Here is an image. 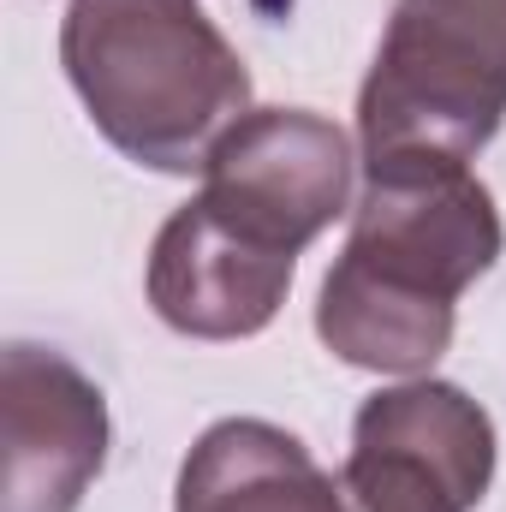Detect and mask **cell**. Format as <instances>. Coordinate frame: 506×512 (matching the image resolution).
Listing matches in <instances>:
<instances>
[{
    "label": "cell",
    "instance_id": "obj_8",
    "mask_svg": "<svg viewBox=\"0 0 506 512\" xmlns=\"http://www.w3.org/2000/svg\"><path fill=\"white\" fill-rule=\"evenodd\" d=\"M173 512H352V501L280 423L221 417L185 453Z\"/></svg>",
    "mask_w": 506,
    "mask_h": 512
},
{
    "label": "cell",
    "instance_id": "obj_4",
    "mask_svg": "<svg viewBox=\"0 0 506 512\" xmlns=\"http://www.w3.org/2000/svg\"><path fill=\"white\" fill-rule=\"evenodd\" d=\"M495 447V417L465 387L411 376L358 405L340 489L352 512H477Z\"/></svg>",
    "mask_w": 506,
    "mask_h": 512
},
{
    "label": "cell",
    "instance_id": "obj_2",
    "mask_svg": "<svg viewBox=\"0 0 506 512\" xmlns=\"http://www.w3.org/2000/svg\"><path fill=\"white\" fill-rule=\"evenodd\" d=\"M60 66L90 126L149 173H203L251 114V72L197 0H72Z\"/></svg>",
    "mask_w": 506,
    "mask_h": 512
},
{
    "label": "cell",
    "instance_id": "obj_1",
    "mask_svg": "<svg viewBox=\"0 0 506 512\" xmlns=\"http://www.w3.org/2000/svg\"><path fill=\"white\" fill-rule=\"evenodd\" d=\"M506 227L489 185L459 161H376L352 233L316 292L322 346L376 376H429L453 346L459 298L501 262Z\"/></svg>",
    "mask_w": 506,
    "mask_h": 512
},
{
    "label": "cell",
    "instance_id": "obj_6",
    "mask_svg": "<svg viewBox=\"0 0 506 512\" xmlns=\"http://www.w3.org/2000/svg\"><path fill=\"white\" fill-rule=\"evenodd\" d=\"M6 501L0 512H78L108 465V399L66 352L12 340L0 358Z\"/></svg>",
    "mask_w": 506,
    "mask_h": 512
},
{
    "label": "cell",
    "instance_id": "obj_3",
    "mask_svg": "<svg viewBox=\"0 0 506 512\" xmlns=\"http://www.w3.org/2000/svg\"><path fill=\"white\" fill-rule=\"evenodd\" d=\"M506 120V0H393L358 90V149L471 167Z\"/></svg>",
    "mask_w": 506,
    "mask_h": 512
},
{
    "label": "cell",
    "instance_id": "obj_5",
    "mask_svg": "<svg viewBox=\"0 0 506 512\" xmlns=\"http://www.w3.org/2000/svg\"><path fill=\"white\" fill-rule=\"evenodd\" d=\"M197 197L245 239L304 256L352 215V143L310 108H251L203 161Z\"/></svg>",
    "mask_w": 506,
    "mask_h": 512
},
{
    "label": "cell",
    "instance_id": "obj_7",
    "mask_svg": "<svg viewBox=\"0 0 506 512\" xmlns=\"http://www.w3.org/2000/svg\"><path fill=\"white\" fill-rule=\"evenodd\" d=\"M292 274H298V256L245 239L203 197H191L185 209H173L161 221V233L149 245L143 286H149L155 316L173 334H185V340H251L280 316Z\"/></svg>",
    "mask_w": 506,
    "mask_h": 512
}]
</instances>
